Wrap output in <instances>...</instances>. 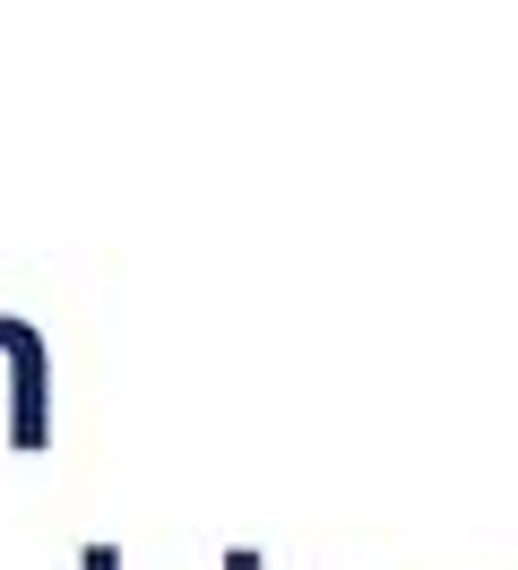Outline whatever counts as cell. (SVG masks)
I'll return each mask as SVG.
<instances>
[{
	"mask_svg": "<svg viewBox=\"0 0 518 570\" xmlns=\"http://www.w3.org/2000/svg\"><path fill=\"white\" fill-rule=\"evenodd\" d=\"M0 363H9V441L52 450V346H43V328L0 312Z\"/></svg>",
	"mask_w": 518,
	"mask_h": 570,
	"instance_id": "obj_1",
	"label": "cell"
},
{
	"mask_svg": "<svg viewBox=\"0 0 518 570\" xmlns=\"http://www.w3.org/2000/svg\"><path fill=\"white\" fill-rule=\"evenodd\" d=\"M78 570H121V544H87V553H78Z\"/></svg>",
	"mask_w": 518,
	"mask_h": 570,
	"instance_id": "obj_2",
	"label": "cell"
},
{
	"mask_svg": "<svg viewBox=\"0 0 518 570\" xmlns=\"http://www.w3.org/2000/svg\"><path fill=\"white\" fill-rule=\"evenodd\" d=\"M225 570H268V562H260V553H251V544H242V553H225Z\"/></svg>",
	"mask_w": 518,
	"mask_h": 570,
	"instance_id": "obj_3",
	"label": "cell"
}]
</instances>
